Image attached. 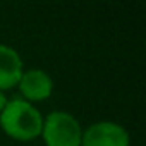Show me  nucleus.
I'll return each instance as SVG.
<instances>
[{
  "instance_id": "5",
  "label": "nucleus",
  "mask_w": 146,
  "mask_h": 146,
  "mask_svg": "<svg viewBox=\"0 0 146 146\" xmlns=\"http://www.w3.org/2000/svg\"><path fill=\"white\" fill-rule=\"evenodd\" d=\"M23 76V58L9 45L0 43V91L17 86Z\"/></svg>"
},
{
  "instance_id": "6",
  "label": "nucleus",
  "mask_w": 146,
  "mask_h": 146,
  "mask_svg": "<svg viewBox=\"0 0 146 146\" xmlns=\"http://www.w3.org/2000/svg\"><path fill=\"white\" fill-rule=\"evenodd\" d=\"M7 100H9V98H7V96L4 95V91H0V112H2V110H4V107H5V103H7Z\"/></svg>"
},
{
  "instance_id": "1",
  "label": "nucleus",
  "mask_w": 146,
  "mask_h": 146,
  "mask_svg": "<svg viewBox=\"0 0 146 146\" xmlns=\"http://www.w3.org/2000/svg\"><path fill=\"white\" fill-rule=\"evenodd\" d=\"M0 125L12 139L33 141L41 136L43 117L29 102L17 96L7 100L4 110L0 112Z\"/></svg>"
},
{
  "instance_id": "2",
  "label": "nucleus",
  "mask_w": 146,
  "mask_h": 146,
  "mask_svg": "<svg viewBox=\"0 0 146 146\" xmlns=\"http://www.w3.org/2000/svg\"><path fill=\"white\" fill-rule=\"evenodd\" d=\"M41 137L46 146H81L83 129L72 113L55 110L43 119Z\"/></svg>"
},
{
  "instance_id": "4",
  "label": "nucleus",
  "mask_w": 146,
  "mask_h": 146,
  "mask_svg": "<svg viewBox=\"0 0 146 146\" xmlns=\"http://www.w3.org/2000/svg\"><path fill=\"white\" fill-rule=\"evenodd\" d=\"M17 86L26 102H43L53 91V79L43 69H29L23 72Z\"/></svg>"
},
{
  "instance_id": "3",
  "label": "nucleus",
  "mask_w": 146,
  "mask_h": 146,
  "mask_svg": "<svg viewBox=\"0 0 146 146\" xmlns=\"http://www.w3.org/2000/svg\"><path fill=\"white\" fill-rule=\"evenodd\" d=\"M81 146H129V132L120 124L102 120L83 131Z\"/></svg>"
}]
</instances>
